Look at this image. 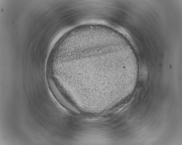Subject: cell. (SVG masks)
<instances>
[{
  "mask_svg": "<svg viewBox=\"0 0 182 145\" xmlns=\"http://www.w3.org/2000/svg\"><path fill=\"white\" fill-rule=\"evenodd\" d=\"M49 82L51 87V88L54 93V94L56 98H57L59 100H60V102L64 107L67 109V110L72 112L75 113H79V111L77 109L71 104L67 101L59 93L55 86V85L54 82L52 81H50Z\"/></svg>",
  "mask_w": 182,
  "mask_h": 145,
  "instance_id": "1",
  "label": "cell"
}]
</instances>
